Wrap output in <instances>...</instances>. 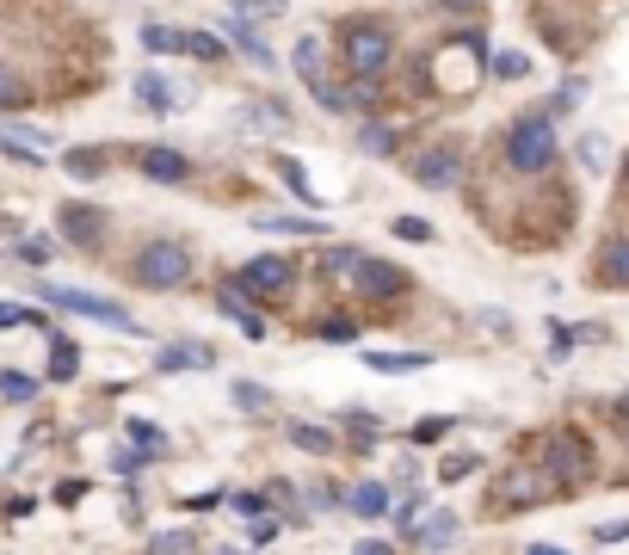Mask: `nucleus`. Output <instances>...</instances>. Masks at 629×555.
Here are the masks:
<instances>
[{
  "label": "nucleus",
  "mask_w": 629,
  "mask_h": 555,
  "mask_svg": "<svg viewBox=\"0 0 629 555\" xmlns=\"http://www.w3.org/2000/svg\"><path fill=\"white\" fill-rule=\"evenodd\" d=\"M340 56H346L352 74L377 81V74L389 68V56H395V37H389L377 19H352V25H340Z\"/></svg>",
  "instance_id": "1"
},
{
  "label": "nucleus",
  "mask_w": 629,
  "mask_h": 555,
  "mask_svg": "<svg viewBox=\"0 0 629 555\" xmlns=\"http://www.w3.org/2000/svg\"><path fill=\"white\" fill-rule=\"evenodd\" d=\"M192 278V247L185 241H148L136 253V284L142 290H179Z\"/></svg>",
  "instance_id": "2"
},
{
  "label": "nucleus",
  "mask_w": 629,
  "mask_h": 555,
  "mask_svg": "<svg viewBox=\"0 0 629 555\" xmlns=\"http://www.w3.org/2000/svg\"><path fill=\"white\" fill-rule=\"evenodd\" d=\"M506 161H512L518 173H543V167L555 161V124L543 118V111H531V118H518V124L506 130Z\"/></svg>",
  "instance_id": "3"
},
{
  "label": "nucleus",
  "mask_w": 629,
  "mask_h": 555,
  "mask_svg": "<svg viewBox=\"0 0 629 555\" xmlns=\"http://www.w3.org/2000/svg\"><path fill=\"white\" fill-rule=\"evenodd\" d=\"M481 62H488V50H481V37L475 31H463V37H451L438 56H432V81L438 87H451V93H469L475 81H481Z\"/></svg>",
  "instance_id": "4"
},
{
  "label": "nucleus",
  "mask_w": 629,
  "mask_h": 555,
  "mask_svg": "<svg viewBox=\"0 0 629 555\" xmlns=\"http://www.w3.org/2000/svg\"><path fill=\"white\" fill-rule=\"evenodd\" d=\"M44 303L50 309H68V315H87V321H105V327H118V333H142L136 315L124 303H111V296H93V290H62V284H44Z\"/></svg>",
  "instance_id": "5"
},
{
  "label": "nucleus",
  "mask_w": 629,
  "mask_h": 555,
  "mask_svg": "<svg viewBox=\"0 0 629 555\" xmlns=\"http://www.w3.org/2000/svg\"><path fill=\"white\" fill-rule=\"evenodd\" d=\"M543 475L555 481H586L592 475V444L580 432H549L543 438Z\"/></svg>",
  "instance_id": "6"
},
{
  "label": "nucleus",
  "mask_w": 629,
  "mask_h": 555,
  "mask_svg": "<svg viewBox=\"0 0 629 555\" xmlns=\"http://www.w3.org/2000/svg\"><path fill=\"white\" fill-rule=\"evenodd\" d=\"M549 494H555V481L543 469H506L494 488V506H543Z\"/></svg>",
  "instance_id": "7"
},
{
  "label": "nucleus",
  "mask_w": 629,
  "mask_h": 555,
  "mask_svg": "<svg viewBox=\"0 0 629 555\" xmlns=\"http://www.w3.org/2000/svg\"><path fill=\"white\" fill-rule=\"evenodd\" d=\"M457 179H463V155H457V148H432V155L414 161V185H426V192H451Z\"/></svg>",
  "instance_id": "8"
},
{
  "label": "nucleus",
  "mask_w": 629,
  "mask_h": 555,
  "mask_svg": "<svg viewBox=\"0 0 629 555\" xmlns=\"http://www.w3.org/2000/svg\"><path fill=\"white\" fill-rule=\"evenodd\" d=\"M290 278H296L290 259H247L241 266V290H253V296H284Z\"/></svg>",
  "instance_id": "9"
},
{
  "label": "nucleus",
  "mask_w": 629,
  "mask_h": 555,
  "mask_svg": "<svg viewBox=\"0 0 629 555\" xmlns=\"http://www.w3.org/2000/svg\"><path fill=\"white\" fill-rule=\"evenodd\" d=\"M358 278V296H377V303H383V296H395V290H407V272L401 266H383V259H358V266H352Z\"/></svg>",
  "instance_id": "10"
},
{
  "label": "nucleus",
  "mask_w": 629,
  "mask_h": 555,
  "mask_svg": "<svg viewBox=\"0 0 629 555\" xmlns=\"http://www.w3.org/2000/svg\"><path fill=\"white\" fill-rule=\"evenodd\" d=\"M142 179H161V185H185L192 179V161L179 148H142Z\"/></svg>",
  "instance_id": "11"
},
{
  "label": "nucleus",
  "mask_w": 629,
  "mask_h": 555,
  "mask_svg": "<svg viewBox=\"0 0 629 555\" xmlns=\"http://www.w3.org/2000/svg\"><path fill=\"white\" fill-rule=\"evenodd\" d=\"M136 99H142L148 111H179V105H185V93H173V74H161V68H148L142 81H136Z\"/></svg>",
  "instance_id": "12"
},
{
  "label": "nucleus",
  "mask_w": 629,
  "mask_h": 555,
  "mask_svg": "<svg viewBox=\"0 0 629 555\" xmlns=\"http://www.w3.org/2000/svg\"><path fill=\"white\" fill-rule=\"evenodd\" d=\"M599 284H617V290H629V235L605 241V253H599Z\"/></svg>",
  "instance_id": "13"
},
{
  "label": "nucleus",
  "mask_w": 629,
  "mask_h": 555,
  "mask_svg": "<svg viewBox=\"0 0 629 555\" xmlns=\"http://www.w3.org/2000/svg\"><path fill=\"white\" fill-rule=\"evenodd\" d=\"M346 512L352 518H383L389 512V488H383V481H358V488L346 494Z\"/></svg>",
  "instance_id": "14"
},
{
  "label": "nucleus",
  "mask_w": 629,
  "mask_h": 555,
  "mask_svg": "<svg viewBox=\"0 0 629 555\" xmlns=\"http://www.w3.org/2000/svg\"><path fill=\"white\" fill-rule=\"evenodd\" d=\"M0 142H7L13 155H50V148H56V136L37 130V124H7V136H0Z\"/></svg>",
  "instance_id": "15"
},
{
  "label": "nucleus",
  "mask_w": 629,
  "mask_h": 555,
  "mask_svg": "<svg viewBox=\"0 0 629 555\" xmlns=\"http://www.w3.org/2000/svg\"><path fill=\"white\" fill-rule=\"evenodd\" d=\"M414 543L420 549H451L457 543V518L451 512H426V525H414Z\"/></svg>",
  "instance_id": "16"
},
{
  "label": "nucleus",
  "mask_w": 629,
  "mask_h": 555,
  "mask_svg": "<svg viewBox=\"0 0 629 555\" xmlns=\"http://www.w3.org/2000/svg\"><path fill=\"white\" fill-rule=\"evenodd\" d=\"M210 364H216L210 346H167V352L155 358V370H210Z\"/></svg>",
  "instance_id": "17"
},
{
  "label": "nucleus",
  "mask_w": 629,
  "mask_h": 555,
  "mask_svg": "<svg viewBox=\"0 0 629 555\" xmlns=\"http://www.w3.org/2000/svg\"><path fill=\"white\" fill-rule=\"evenodd\" d=\"M222 315H229V321L247 333V340H266V315H259V309H247L235 290H222Z\"/></svg>",
  "instance_id": "18"
},
{
  "label": "nucleus",
  "mask_w": 629,
  "mask_h": 555,
  "mask_svg": "<svg viewBox=\"0 0 629 555\" xmlns=\"http://www.w3.org/2000/svg\"><path fill=\"white\" fill-rule=\"evenodd\" d=\"M62 229H68V241H74V247H93L99 210H87V204H68V210H62Z\"/></svg>",
  "instance_id": "19"
},
{
  "label": "nucleus",
  "mask_w": 629,
  "mask_h": 555,
  "mask_svg": "<svg viewBox=\"0 0 629 555\" xmlns=\"http://www.w3.org/2000/svg\"><path fill=\"white\" fill-rule=\"evenodd\" d=\"M222 31H229V44H235L241 56H253L259 68H266V62H272V50H266V44H259V37H253V25H247V19H229V25H222Z\"/></svg>",
  "instance_id": "20"
},
{
  "label": "nucleus",
  "mask_w": 629,
  "mask_h": 555,
  "mask_svg": "<svg viewBox=\"0 0 629 555\" xmlns=\"http://www.w3.org/2000/svg\"><path fill=\"white\" fill-rule=\"evenodd\" d=\"M259 229H272V235H321L327 222H321V216H266Z\"/></svg>",
  "instance_id": "21"
},
{
  "label": "nucleus",
  "mask_w": 629,
  "mask_h": 555,
  "mask_svg": "<svg viewBox=\"0 0 629 555\" xmlns=\"http://www.w3.org/2000/svg\"><path fill=\"white\" fill-rule=\"evenodd\" d=\"M290 444H303L309 457H327V451H333V432H321V426H309V420H296V426H290Z\"/></svg>",
  "instance_id": "22"
},
{
  "label": "nucleus",
  "mask_w": 629,
  "mask_h": 555,
  "mask_svg": "<svg viewBox=\"0 0 629 555\" xmlns=\"http://www.w3.org/2000/svg\"><path fill=\"white\" fill-rule=\"evenodd\" d=\"M74 370H81V352H74V340H56V346H50V383H68Z\"/></svg>",
  "instance_id": "23"
},
{
  "label": "nucleus",
  "mask_w": 629,
  "mask_h": 555,
  "mask_svg": "<svg viewBox=\"0 0 629 555\" xmlns=\"http://www.w3.org/2000/svg\"><path fill=\"white\" fill-rule=\"evenodd\" d=\"M142 50L173 56V50H185V31H179V25H148V31H142Z\"/></svg>",
  "instance_id": "24"
},
{
  "label": "nucleus",
  "mask_w": 629,
  "mask_h": 555,
  "mask_svg": "<svg viewBox=\"0 0 629 555\" xmlns=\"http://www.w3.org/2000/svg\"><path fill=\"white\" fill-rule=\"evenodd\" d=\"M198 537L192 531H161V537H148V555H192Z\"/></svg>",
  "instance_id": "25"
},
{
  "label": "nucleus",
  "mask_w": 629,
  "mask_h": 555,
  "mask_svg": "<svg viewBox=\"0 0 629 555\" xmlns=\"http://www.w3.org/2000/svg\"><path fill=\"white\" fill-rule=\"evenodd\" d=\"M426 352H370V370H426Z\"/></svg>",
  "instance_id": "26"
},
{
  "label": "nucleus",
  "mask_w": 629,
  "mask_h": 555,
  "mask_svg": "<svg viewBox=\"0 0 629 555\" xmlns=\"http://www.w3.org/2000/svg\"><path fill=\"white\" fill-rule=\"evenodd\" d=\"M37 395V377H25V370H0V401H31Z\"/></svg>",
  "instance_id": "27"
},
{
  "label": "nucleus",
  "mask_w": 629,
  "mask_h": 555,
  "mask_svg": "<svg viewBox=\"0 0 629 555\" xmlns=\"http://www.w3.org/2000/svg\"><path fill=\"white\" fill-rule=\"evenodd\" d=\"M315 333H321L327 346H352V340H358V321H352V315H333V321H321Z\"/></svg>",
  "instance_id": "28"
},
{
  "label": "nucleus",
  "mask_w": 629,
  "mask_h": 555,
  "mask_svg": "<svg viewBox=\"0 0 629 555\" xmlns=\"http://www.w3.org/2000/svg\"><path fill=\"white\" fill-rule=\"evenodd\" d=\"M494 74H500V81H518V74H531V56L500 50V56H494Z\"/></svg>",
  "instance_id": "29"
},
{
  "label": "nucleus",
  "mask_w": 629,
  "mask_h": 555,
  "mask_svg": "<svg viewBox=\"0 0 629 555\" xmlns=\"http://www.w3.org/2000/svg\"><path fill=\"white\" fill-rule=\"evenodd\" d=\"M284 0H235V19H278Z\"/></svg>",
  "instance_id": "30"
},
{
  "label": "nucleus",
  "mask_w": 629,
  "mask_h": 555,
  "mask_svg": "<svg viewBox=\"0 0 629 555\" xmlns=\"http://www.w3.org/2000/svg\"><path fill=\"white\" fill-rule=\"evenodd\" d=\"M185 56H204V62H216V56H222V44H216L210 31H185Z\"/></svg>",
  "instance_id": "31"
},
{
  "label": "nucleus",
  "mask_w": 629,
  "mask_h": 555,
  "mask_svg": "<svg viewBox=\"0 0 629 555\" xmlns=\"http://www.w3.org/2000/svg\"><path fill=\"white\" fill-rule=\"evenodd\" d=\"M130 438L142 444V451H167V432H161V426H148V420H130Z\"/></svg>",
  "instance_id": "32"
},
{
  "label": "nucleus",
  "mask_w": 629,
  "mask_h": 555,
  "mask_svg": "<svg viewBox=\"0 0 629 555\" xmlns=\"http://www.w3.org/2000/svg\"><path fill=\"white\" fill-rule=\"evenodd\" d=\"M358 259H364V253H352V247H327V253H321V272H352Z\"/></svg>",
  "instance_id": "33"
},
{
  "label": "nucleus",
  "mask_w": 629,
  "mask_h": 555,
  "mask_svg": "<svg viewBox=\"0 0 629 555\" xmlns=\"http://www.w3.org/2000/svg\"><path fill=\"white\" fill-rule=\"evenodd\" d=\"M278 173L290 179V192H296V198H309V204H315V185H309V173L296 167V161H278Z\"/></svg>",
  "instance_id": "34"
},
{
  "label": "nucleus",
  "mask_w": 629,
  "mask_h": 555,
  "mask_svg": "<svg viewBox=\"0 0 629 555\" xmlns=\"http://www.w3.org/2000/svg\"><path fill=\"white\" fill-rule=\"evenodd\" d=\"M364 148H370V155H389V148H395V130H389V124H364Z\"/></svg>",
  "instance_id": "35"
},
{
  "label": "nucleus",
  "mask_w": 629,
  "mask_h": 555,
  "mask_svg": "<svg viewBox=\"0 0 629 555\" xmlns=\"http://www.w3.org/2000/svg\"><path fill=\"white\" fill-rule=\"evenodd\" d=\"M68 173H105V155H99V148H74V155H68Z\"/></svg>",
  "instance_id": "36"
},
{
  "label": "nucleus",
  "mask_w": 629,
  "mask_h": 555,
  "mask_svg": "<svg viewBox=\"0 0 629 555\" xmlns=\"http://www.w3.org/2000/svg\"><path fill=\"white\" fill-rule=\"evenodd\" d=\"M395 235H401V241H432V222H420V216H395Z\"/></svg>",
  "instance_id": "37"
},
{
  "label": "nucleus",
  "mask_w": 629,
  "mask_h": 555,
  "mask_svg": "<svg viewBox=\"0 0 629 555\" xmlns=\"http://www.w3.org/2000/svg\"><path fill=\"white\" fill-rule=\"evenodd\" d=\"M444 432H451V420H444V414H426V420L414 426V438H420V444H438Z\"/></svg>",
  "instance_id": "38"
},
{
  "label": "nucleus",
  "mask_w": 629,
  "mask_h": 555,
  "mask_svg": "<svg viewBox=\"0 0 629 555\" xmlns=\"http://www.w3.org/2000/svg\"><path fill=\"white\" fill-rule=\"evenodd\" d=\"M444 481H463V475H475V457L469 451H457V457H444V469H438Z\"/></svg>",
  "instance_id": "39"
},
{
  "label": "nucleus",
  "mask_w": 629,
  "mask_h": 555,
  "mask_svg": "<svg viewBox=\"0 0 629 555\" xmlns=\"http://www.w3.org/2000/svg\"><path fill=\"white\" fill-rule=\"evenodd\" d=\"M0 327H37V315L19 309V303H0Z\"/></svg>",
  "instance_id": "40"
},
{
  "label": "nucleus",
  "mask_w": 629,
  "mask_h": 555,
  "mask_svg": "<svg viewBox=\"0 0 629 555\" xmlns=\"http://www.w3.org/2000/svg\"><path fill=\"white\" fill-rule=\"evenodd\" d=\"M278 525H284V518H253V525H247V543H272Z\"/></svg>",
  "instance_id": "41"
},
{
  "label": "nucleus",
  "mask_w": 629,
  "mask_h": 555,
  "mask_svg": "<svg viewBox=\"0 0 629 555\" xmlns=\"http://www.w3.org/2000/svg\"><path fill=\"white\" fill-rule=\"evenodd\" d=\"M592 537H599V543H629V518H611V525H599Z\"/></svg>",
  "instance_id": "42"
},
{
  "label": "nucleus",
  "mask_w": 629,
  "mask_h": 555,
  "mask_svg": "<svg viewBox=\"0 0 629 555\" xmlns=\"http://www.w3.org/2000/svg\"><path fill=\"white\" fill-rule=\"evenodd\" d=\"M19 99H25V87H19V81H13V74H0V111H13V105H19Z\"/></svg>",
  "instance_id": "43"
},
{
  "label": "nucleus",
  "mask_w": 629,
  "mask_h": 555,
  "mask_svg": "<svg viewBox=\"0 0 629 555\" xmlns=\"http://www.w3.org/2000/svg\"><path fill=\"white\" fill-rule=\"evenodd\" d=\"M235 512L241 518H266V500H259V494H235Z\"/></svg>",
  "instance_id": "44"
},
{
  "label": "nucleus",
  "mask_w": 629,
  "mask_h": 555,
  "mask_svg": "<svg viewBox=\"0 0 629 555\" xmlns=\"http://www.w3.org/2000/svg\"><path fill=\"white\" fill-rule=\"evenodd\" d=\"M235 401H241V407H266V389H253V383H235Z\"/></svg>",
  "instance_id": "45"
},
{
  "label": "nucleus",
  "mask_w": 629,
  "mask_h": 555,
  "mask_svg": "<svg viewBox=\"0 0 629 555\" xmlns=\"http://www.w3.org/2000/svg\"><path fill=\"white\" fill-rule=\"evenodd\" d=\"M438 7H444V13H475L481 0H438Z\"/></svg>",
  "instance_id": "46"
},
{
  "label": "nucleus",
  "mask_w": 629,
  "mask_h": 555,
  "mask_svg": "<svg viewBox=\"0 0 629 555\" xmlns=\"http://www.w3.org/2000/svg\"><path fill=\"white\" fill-rule=\"evenodd\" d=\"M352 555H395V549H389V543H358Z\"/></svg>",
  "instance_id": "47"
},
{
  "label": "nucleus",
  "mask_w": 629,
  "mask_h": 555,
  "mask_svg": "<svg viewBox=\"0 0 629 555\" xmlns=\"http://www.w3.org/2000/svg\"><path fill=\"white\" fill-rule=\"evenodd\" d=\"M617 420H623V426H629V395H617Z\"/></svg>",
  "instance_id": "48"
},
{
  "label": "nucleus",
  "mask_w": 629,
  "mask_h": 555,
  "mask_svg": "<svg viewBox=\"0 0 629 555\" xmlns=\"http://www.w3.org/2000/svg\"><path fill=\"white\" fill-rule=\"evenodd\" d=\"M525 555H562V549H549V543H537V549H525Z\"/></svg>",
  "instance_id": "49"
},
{
  "label": "nucleus",
  "mask_w": 629,
  "mask_h": 555,
  "mask_svg": "<svg viewBox=\"0 0 629 555\" xmlns=\"http://www.w3.org/2000/svg\"><path fill=\"white\" fill-rule=\"evenodd\" d=\"M623 185H629V161H623Z\"/></svg>",
  "instance_id": "50"
},
{
  "label": "nucleus",
  "mask_w": 629,
  "mask_h": 555,
  "mask_svg": "<svg viewBox=\"0 0 629 555\" xmlns=\"http://www.w3.org/2000/svg\"><path fill=\"white\" fill-rule=\"evenodd\" d=\"M229 555H241V549H229Z\"/></svg>",
  "instance_id": "51"
}]
</instances>
